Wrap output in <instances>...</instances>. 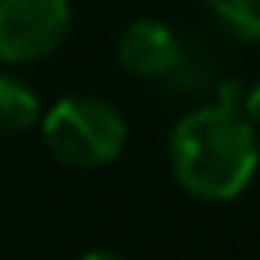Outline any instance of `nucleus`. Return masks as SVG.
<instances>
[{
	"label": "nucleus",
	"instance_id": "nucleus-1",
	"mask_svg": "<svg viewBox=\"0 0 260 260\" xmlns=\"http://www.w3.org/2000/svg\"><path fill=\"white\" fill-rule=\"evenodd\" d=\"M168 168L178 189L203 203L239 200L260 168L256 125L232 104L185 114L168 139Z\"/></svg>",
	"mask_w": 260,
	"mask_h": 260
},
{
	"label": "nucleus",
	"instance_id": "nucleus-2",
	"mask_svg": "<svg viewBox=\"0 0 260 260\" xmlns=\"http://www.w3.org/2000/svg\"><path fill=\"white\" fill-rule=\"evenodd\" d=\"M43 146L64 168L93 171L121 157L128 143V125L111 100L100 96H64L47 114H40Z\"/></svg>",
	"mask_w": 260,
	"mask_h": 260
},
{
	"label": "nucleus",
	"instance_id": "nucleus-3",
	"mask_svg": "<svg viewBox=\"0 0 260 260\" xmlns=\"http://www.w3.org/2000/svg\"><path fill=\"white\" fill-rule=\"evenodd\" d=\"M72 32L68 0H0V61H47Z\"/></svg>",
	"mask_w": 260,
	"mask_h": 260
},
{
	"label": "nucleus",
	"instance_id": "nucleus-4",
	"mask_svg": "<svg viewBox=\"0 0 260 260\" xmlns=\"http://www.w3.org/2000/svg\"><path fill=\"white\" fill-rule=\"evenodd\" d=\"M121 72H128L132 79H164L178 68L182 61V43L175 36V29L160 18H136L121 40H118V50H114Z\"/></svg>",
	"mask_w": 260,
	"mask_h": 260
},
{
	"label": "nucleus",
	"instance_id": "nucleus-5",
	"mask_svg": "<svg viewBox=\"0 0 260 260\" xmlns=\"http://www.w3.org/2000/svg\"><path fill=\"white\" fill-rule=\"evenodd\" d=\"M40 96L29 89V82L15 75H0V136H18L40 125Z\"/></svg>",
	"mask_w": 260,
	"mask_h": 260
},
{
	"label": "nucleus",
	"instance_id": "nucleus-6",
	"mask_svg": "<svg viewBox=\"0 0 260 260\" xmlns=\"http://www.w3.org/2000/svg\"><path fill=\"white\" fill-rule=\"evenodd\" d=\"M214 15L242 36H260V0H207Z\"/></svg>",
	"mask_w": 260,
	"mask_h": 260
},
{
	"label": "nucleus",
	"instance_id": "nucleus-7",
	"mask_svg": "<svg viewBox=\"0 0 260 260\" xmlns=\"http://www.w3.org/2000/svg\"><path fill=\"white\" fill-rule=\"evenodd\" d=\"M246 118L256 125V132H260V79L253 82V89L246 93Z\"/></svg>",
	"mask_w": 260,
	"mask_h": 260
}]
</instances>
